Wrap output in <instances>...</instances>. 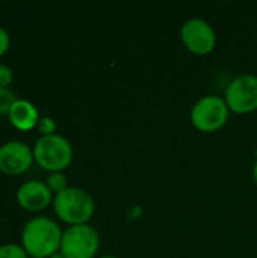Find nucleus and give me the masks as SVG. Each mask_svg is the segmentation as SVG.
Listing matches in <instances>:
<instances>
[{"instance_id":"1","label":"nucleus","mask_w":257,"mask_h":258,"mask_svg":"<svg viewBox=\"0 0 257 258\" xmlns=\"http://www.w3.org/2000/svg\"><path fill=\"white\" fill-rule=\"evenodd\" d=\"M62 230L47 216H35L29 219L21 230V246L29 257L48 258L61 248Z\"/></svg>"},{"instance_id":"2","label":"nucleus","mask_w":257,"mask_h":258,"mask_svg":"<svg viewBox=\"0 0 257 258\" xmlns=\"http://www.w3.org/2000/svg\"><path fill=\"white\" fill-rule=\"evenodd\" d=\"M53 210L56 216L70 227L83 225L91 221L95 212V204L92 197L86 190L68 186L64 192L55 195Z\"/></svg>"},{"instance_id":"3","label":"nucleus","mask_w":257,"mask_h":258,"mask_svg":"<svg viewBox=\"0 0 257 258\" xmlns=\"http://www.w3.org/2000/svg\"><path fill=\"white\" fill-rule=\"evenodd\" d=\"M33 160L47 172H62L73 160V147L62 135L39 136L32 148Z\"/></svg>"},{"instance_id":"4","label":"nucleus","mask_w":257,"mask_h":258,"mask_svg":"<svg viewBox=\"0 0 257 258\" xmlns=\"http://www.w3.org/2000/svg\"><path fill=\"white\" fill-rule=\"evenodd\" d=\"M100 248V237L89 224L71 225L62 233L59 251L65 258H94Z\"/></svg>"},{"instance_id":"5","label":"nucleus","mask_w":257,"mask_h":258,"mask_svg":"<svg viewBox=\"0 0 257 258\" xmlns=\"http://www.w3.org/2000/svg\"><path fill=\"white\" fill-rule=\"evenodd\" d=\"M229 107L218 95L201 97L191 109L192 125L204 133H214L224 127L229 119Z\"/></svg>"},{"instance_id":"6","label":"nucleus","mask_w":257,"mask_h":258,"mask_svg":"<svg viewBox=\"0 0 257 258\" xmlns=\"http://www.w3.org/2000/svg\"><path fill=\"white\" fill-rule=\"evenodd\" d=\"M224 101L230 112L247 115L257 110V77L242 74L230 82L226 89Z\"/></svg>"},{"instance_id":"7","label":"nucleus","mask_w":257,"mask_h":258,"mask_svg":"<svg viewBox=\"0 0 257 258\" xmlns=\"http://www.w3.org/2000/svg\"><path fill=\"white\" fill-rule=\"evenodd\" d=\"M180 38L183 45L197 56L209 54L217 44L214 27L203 18H191L185 21L180 29Z\"/></svg>"},{"instance_id":"8","label":"nucleus","mask_w":257,"mask_h":258,"mask_svg":"<svg viewBox=\"0 0 257 258\" xmlns=\"http://www.w3.org/2000/svg\"><path fill=\"white\" fill-rule=\"evenodd\" d=\"M32 148L21 141H8L0 145V172L5 175L24 174L33 163Z\"/></svg>"},{"instance_id":"9","label":"nucleus","mask_w":257,"mask_h":258,"mask_svg":"<svg viewBox=\"0 0 257 258\" xmlns=\"http://www.w3.org/2000/svg\"><path fill=\"white\" fill-rule=\"evenodd\" d=\"M17 203L27 212H41L53 204V194L47 187L45 181L29 180L17 189Z\"/></svg>"},{"instance_id":"10","label":"nucleus","mask_w":257,"mask_h":258,"mask_svg":"<svg viewBox=\"0 0 257 258\" xmlns=\"http://www.w3.org/2000/svg\"><path fill=\"white\" fill-rule=\"evenodd\" d=\"M8 118H9V122L17 130L29 132L32 128H36V124L41 116L32 101L26 98H17L8 113Z\"/></svg>"},{"instance_id":"11","label":"nucleus","mask_w":257,"mask_h":258,"mask_svg":"<svg viewBox=\"0 0 257 258\" xmlns=\"http://www.w3.org/2000/svg\"><path fill=\"white\" fill-rule=\"evenodd\" d=\"M45 184L52 190L53 195H58L68 187L67 186V177L64 172H48V175L45 178Z\"/></svg>"},{"instance_id":"12","label":"nucleus","mask_w":257,"mask_h":258,"mask_svg":"<svg viewBox=\"0 0 257 258\" xmlns=\"http://www.w3.org/2000/svg\"><path fill=\"white\" fill-rule=\"evenodd\" d=\"M0 258H29V255L21 245L5 243L0 245Z\"/></svg>"},{"instance_id":"13","label":"nucleus","mask_w":257,"mask_h":258,"mask_svg":"<svg viewBox=\"0 0 257 258\" xmlns=\"http://www.w3.org/2000/svg\"><path fill=\"white\" fill-rule=\"evenodd\" d=\"M17 97L9 88H0V115H8Z\"/></svg>"},{"instance_id":"14","label":"nucleus","mask_w":257,"mask_h":258,"mask_svg":"<svg viewBox=\"0 0 257 258\" xmlns=\"http://www.w3.org/2000/svg\"><path fill=\"white\" fill-rule=\"evenodd\" d=\"M36 130L41 133V136L55 135L56 133V121L50 116H41L36 124Z\"/></svg>"},{"instance_id":"15","label":"nucleus","mask_w":257,"mask_h":258,"mask_svg":"<svg viewBox=\"0 0 257 258\" xmlns=\"http://www.w3.org/2000/svg\"><path fill=\"white\" fill-rule=\"evenodd\" d=\"M14 79V73L8 65L0 63V88H9Z\"/></svg>"},{"instance_id":"16","label":"nucleus","mask_w":257,"mask_h":258,"mask_svg":"<svg viewBox=\"0 0 257 258\" xmlns=\"http://www.w3.org/2000/svg\"><path fill=\"white\" fill-rule=\"evenodd\" d=\"M9 45H11V36L8 30L0 26V57L9 50Z\"/></svg>"},{"instance_id":"17","label":"nucleus","mask_w":257,"mask_h":258,"mask_svg":"<svg viewBox=\"0 0 257 258\" xmlns=\"http://www.w3.org/2000/svg\"><path fill=\"white\" fill-rule=\"evenodd\" d=\"M253 180H254V183L257 184V162L254 163V168H253Z\"/></svg>"},{"instance_id":"18","label":"nucleus","mask_w":257,"mask_h":258,"mask_svg":"<svg viewBox=\"0 0 257 258\" xmlns=\"http://www.w3.org/2000/svg\"><path fill=\"white\" fill-rule=\"evenodd\" d=\"M48 258H65V257L62 255V252H61V251H58V252H55L53 255H50Z\"/></svg>"},{"instance_id":"19","label":"nucleus","mask_w":257,"mask_h":258,"mask_svg":"<svg viewBox=\"0 0 257 258\" xmlns=\"http://www.w3.org/2000/svg\"><path fill=\"white\" fill-rule=\"evenodd\" d=\"M100 258H117V257H112V255H105V257H100Z\"/></svg>"},{"instance_id":"20","label":"nucleus","mask_w":257,"mask_h":258,"mask_svg":"<svg viewBox=\"0 0 257 258\" xmlns=\"http://www.w3.org/2000/svg\"><path fill=\"white\" fill-rule=\"evenodd\" d=\"M29 258H42V257H29Z\"/></svg>"}]
</instances>
